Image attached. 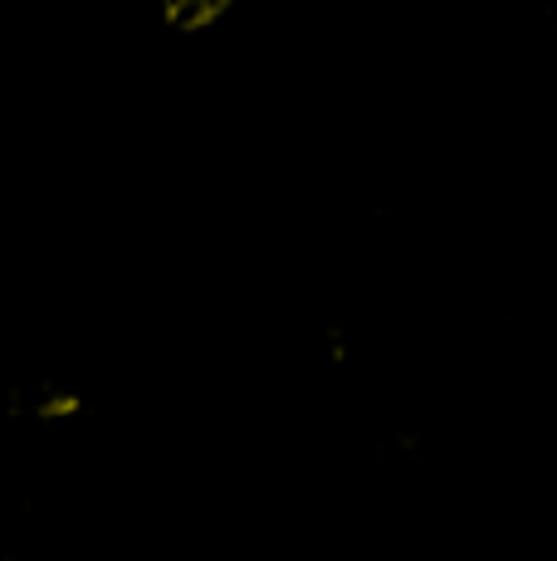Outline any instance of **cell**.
I'll use <instances>...</instances> for the list:
<instances>
[{
  "label": "cell",
  "mask_w": 557,
  "mask_h": 561,
  "mask_svg": "<svg viewBox=\"0 0 557 561\" xmlns=\"http://www.w3.org/2000/svg\"><path fill=\"white\" fill-rule=\"evenodd\" d=\"M235 10V0H162V15L171 30L181 35H201V30H216L225 15Z\"/></svg>",
  "instance_id": "cell-1"
}]
</instances>
